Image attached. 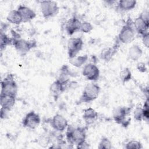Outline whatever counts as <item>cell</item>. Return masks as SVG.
<instances>
[{"mask_svg": "<svg viewBox=\"0 0 149 149\" xmlns=\"http://www.w3.org/2000/svg\"><path fill=\"white\" fill-rule=\"evenodd\" d=\"M98 118L97 112L92 108H88L83 111V119L87 125H90L97 120Z\"/></svg>", "mask_w": 149, "mask_h": 149, "instance_id": "cell-17", "label": "cell"}, {"mask_svg": "<svg viewBox=\"0 0 149 149\" xmlns=\"http://www.w3.org/2000/svg\"><path fill=\"white\" fill-rule=\"evenodd\" d=\"M77 148H89V144L85 141L83 142L82 143L80 144L79 145L76 146Z\"/></svg>", "mask_w": 149, "mask_h": 149, "instance_id": "cell-33", "label": "cell"}, {"mask_svg": "<svg viewBox=\"0 0 149 149\" xmlns=\"http://www.w3.org/2000/svg\"><path fill=\"white\" fill-rule=\"evenodd\" d=\"M133 26L135 31L141 36L148 32L149 20L148 13L144 12L136 17L133 21Z\"/></svg>", "mask_w": 149, "mask_h": 149, "instance_id": "cell-8", "label": "cell"}, {"mask_svg": "<svg viewBox=\"0 0 149 149\" xmlns=\"http://www.w3.org/2000/svg\"><path fill=\"white\" fill-rule=\"evenodd\" d=\"M17 10L19 11L22 16L23 23L30 22L34 19L36 16L35 12L29 6L20 5L18 6Z\"/></svg>", "mask_w": 149, "mask_h": 149, "instance_id": "cell-15", "label": "cell"}, {"mask_svg": "<svg viewBox=\"0 0 149 149\" xmlns=\"http://www.w3.org/2000/svg\"><path fill=\"white\" fill-rule=\"evenodd\" d=\"M101 88L95 83L88 84L84 88L79 98L78 104L88 103L97 99L100 94Z\"/></svg>", "mask_w": 149, "mask_h": 149, "instance_id": "cell-4", "label": "cell"}, {"mask_svg": "<svg viewBox=\"0 0 149 149\" xmlns=\"http://www.w3.org/2000/svg\"><path fill=\"white\" fill-rule=\"evenodd\" d=\"M67 84H68L62 81L59 79L55 80L51 84L49 87V91L54 98H56V100L58 97L65 91Z\"/></svg>", "mask_w": 149, "mask_h": 149, "instance_id": "cell-14", "label": "cell"}, {"mask_svg": "<svg viewBox=\"0 0 149 149\" xmlns=\"http://www.w3.org/2000/svg\"><path fill=\"white\" fill-rule=\"evenodd\" d=\"M6 20L9 23L15 25H19L23 23L22 16L17 9L10 11L6 17Z\"/></svg>", "mask_w": 149, "mask_h": 149, "instance_id": "cell-20", "label": "cell"}, {"mask_svg": "<svg viewBox=\"0 0 149 149\" xmlns=\"http://www.w3.org/2000/svg\"><path fill=\"white\" fill-rule=\"evenodd\" d=\"M10 111L6 109L3 108H1V111H0V116L1 119H6L8 116V114Z\"/></svg>", "mask_w": 149, "mask_h": 149, "instance_id": "cell-32", "label": "cell"}, {"mask_svg": "<svg viewBox=\"0 0 149 149\" xmlns=\"http://www.w3.org/2000/svg\"><path fill=\"white\" fill-rule=\"evenodd\" d=\"M16 96L9 94H0V104L1 108L10 111L16 102Z\"/></svg>", "mask_w": 149, "mask_h": 149, "instance_id": "cell-16", "label": "cell"}, {"mask_svg": "<svg viewBox=\"0 0 149 149\" xmlns=\"http://www.w3.org/2000/svg\"><path fill=\"white\" fill-rule=\"evenodd\" d=\"M125 148L126 149H141L143 148V146L139 141L130 140L126 143Z\"/></svg>", "mask_w": 149, "mask_h": 149, "instance_id": "cell-26", "label": "cell"}, {"mask_svg": "<svg viewBox=\"0 0 149 149\" xmlns=\"http://www.w3.org/2000/svg\"><path fill=\"white\" fill-rule=\"evenodd\" d=\"M12 45L15 49L22 55H26L32 48L37 47V42L35 40H26L22 38L15 31H12Z\"/></svg>", "mask_w": 149, "mask_h": 149, "instance_id": "cell-2", "label": "cell"}, {"mask_svg": "<svg viewBox=\"0 0 149 149\" xmlns=\"http://www.w3.org/2000/svg\"><path fill=\"white\" fill-rule=\"evenodd\" d=\"M135 36L133 20L128 17L125 24L122 26L118 36V41L122 44H129L132 42Z\"/></svg>", "mask_w": 149, "mask_h": 149, "instance_id": "cell-3", "label": "cell"}, {"mask_svg": "<svg viewBox=\"0 0 149 149\" xmlns=\"http://www.w3.org/2000/svg\"><path fill=\"white\" fill-rule=\"evenodd\" d=\"M119 78L121 81L124 84L132 79V72L128 68L123 69L119 73Z\"/></svg>", "mask_w": 149, "mask_h": 149, "instance_id": "cell-24", "label": "cell"}, {"mask_svg": "<svg viewBox=\"0 0 149 149\" xmlns=\"http://www.w3.org/2000/svg\"><path fill=\"white\" fill-rule=\"evenodd\" d=\"M83 41L80 37L70 38L68 41V55L69 59L77 56V54L81 50Z\"/></svg>", "mask_w": 149, "mask_h": 149, "instance_id": "cell-9", "label": "cell"}, {"mask_svg": "<svg viewBox=\"0 0 149 149\" xmlns=\"http://www.w3.org/2000/svg\"><path fill=\"white\" fill-rule=\"evenodd\" d=\"M136 68H137V69L138 70L139 72H141V73H144V72H147V70L146 64L144 62H139L137 64Z\"/></svg>", "mask_w": 149, "mask_h": 149, "instance_id": "cell-30", "label": "cell"}, {"mask_svg": "<svg viewBox=\"0 0 149 149\" xmlns=\"http://www.w3.org/2000/svg\"><path fill=\"white\" fill-rule=\"evenodd\" d=\"M82 74L88 80L97 81L100 77V70L95 63H88L84 66Z\"/></svg>", "mask_w": 149, "mask_h": 149, "instance_id": "cell-11", "label": "cell"}, {"mask_svg": "<svg viewBox=\"0 0 149 149\" xmlns=\"http://www.w3.org/2000/svg\"><path fill=\"white\" fill-rule=\"evenodd\" d=\"M133 116L136 120L141 121L143 120V111L141 107H137L133 112Z\"/></svg>", "mask_w": 149, "mask_h": 149, "instance_id": "cell-28", "label": "cell"}, {"mask_svg": "<svg viewBox=\"0 0 149 149\" xmlns=\"http://www.w3.org/2000/svg\"><path fill=\"white\" fill-rule=\"evenodd\" d=\"M142 54H143L142 49L139 45L137 44L133 45L129 49V52H128L129 57L133 61H138L142 56Z\"/></svg>", "mask_w": 149, "mask_h": 149, "instance_id": "cell-19", "label": "cell"}, {"mask_svg": "<svg viewBox=\"0 0 149 149\" xmlns=\"http://www.w3.org/2000/svg\"><path fill=\"white\" fill-rule=\"evenodd\" d=\"M40 122V116L34 111H31L28 112L22 120L23 126L30 129H35L37 128Z\"/></svg>", "mask_w": 149, "mask_h": 149, "instance_id": "cell-10", "label": "cell"}, {"mask_svg": "<svg viewBox=\"0 0 149 149\" xmlns=\"http://www.w3.org/2000/svg\"><path fill=\"white\" fill-rule=\"evenodd\" d=\"M1 94L17 95L18 87L12 74H8L4 77L1 81Z\"/></svg>", "mask_w": 149, "mask_h": 149, "instance_id": "cell-5", "label": "cell"}, {"mask_svg": "<svg viewBox=\"0 0 149 149\" xmlns=\"http://www.w3.org/2000/svg\"><path fill=\"white\" fill-rule=\"evenodd\" d=\"M11 45H12V37H9L4 32L1 31V37H0L1 50L2 51L3 49H5L7 46Z\"/></svg>", "mask_w": 149, "mask_h": 149, "instance_id": "cell-23", "label": "cell"}, {"mask_svg": "<svg viewBox=\"0 0 149 149\" xmlns=\"http://www.w3.org/2000/svg\"><path fill=\"white\" fill-rule=\"evenodd\" d=\"M132 107H119L116 108L113 112V118L115 122L124 127H127L130 124V118L127 116L130 113Z\"/></svg>", "mask_w": 149, "mask_h": 149, "instance_id": "cell-6", "label": "cell"}, {"mask_svg": "<svg viewBox=\"0 0 149 149\" xmlns=\"http://www.w3.org/2000/svg\"><path fill=\"white\" fill-rule=\"evenodd\" d=\"M118 45L115 44L112 47H109L103 49L100 54L101 59L105 61H109L115 54L118 50Z\"/></svg>", "mask_w": 149, "mask_h": 149, "instance_id": "cell-21", "label": "cell"}, {"mask_svg": "<svg viewBox=\"0 0 149 149\" xmlns=\"http://www.w3.org/2000/svg\"><path fill=\"white\" fill-rule=\"evenodd\" d=\"M136 3L134 0H120L117 2V8L121 11H129L134 8Z\"/></svg>", "mask_w": 149, "mask_h": 149, "instance_id": "cell-18", "label": "cell"}, {"mask_svg": "<svg viewBox=\"0 0 149 149\" xmlns=\"http://www.w3.org/2000/svg\"><path fill=\"white\" fill-rule=\"evenodd\" d=\"M40 9L43 17L48 19L56 16L59 10L58 3L53 1H40Z\"/></svg>", "mask_w": 149, "mask_h": 149, "instance_id": "cell-7", "label": "cell"}, {"mask_svg": "<svg viewBox=\"0 0 149 149\" xmlns=\"http://www.w3.org/2000/svg\"><path fill=\"white\" fill-rule=\"evenodd\" d=\"M51 125L56 132H62L66 130L68 126V122L67 119L63 116L57 113L51 118Z\"/></svg>", "mask_w": 149, "mask_h": 149, "instance_id": "cell-12", "label": "cell"}, {"mask_svg": "<svg viewBox=\"0 0 149 149\" xmlns=\"http://www.w3.org/2000/svg\"><path fill=\"white\" fill-rule=\"evenodd\" d=\"M142 42L145 47L148 48L149 46V33L147 32L143 35H141Z\"/></svg>", "mask_w": 149, "mask_h": 149, "instance_id": "cell-31", "label": "cell"}, {"mask_svg": "<svg viewBox=\"0 0 149 149\" xmlns=\"http://www.w3.org/2000/svg\"><path fill=\"white\" fill-rule=\"evenodd\" d=\"M81 22L76 16L69 19L65 25V30L69 36H72L77 31H80Z\"/></svg>", "mask_w": 149, "mask_h": 149, "instance_id": "cell-13", "label": "cell"}, {"mask_svg": "<svg viewBox=\"0 0 149 149\" xmlns=\"http://www.w3.org/2000/svg\"><path fill=\"white\" fill-rule=\"evenodd\" d=\"M112 147V142L107 137H102L98 143L99 149H111Z\"/></svg>", "mask_w": 149, "mask_h": 149, "instance_id": "cell-25", "label": "cell"}, {"mask_svg": "<svg viewBox=\"0 0 149 149\" xmlns=\"http://www.w3.org/2000/svg\"><path fill=\"white\" fill-rule=\"evenodd\" d=\"M86 139V129L84 127L68 125L66 129V139L70 145H79L85 141Z\"/></svg>", "mask_w": 149, "mask_h": 149, "instance_id": "cell-1", "label": "cell"}, {"mask_svg": "<svg viewBox=\"0 0 149 149\" xmlns=\"http://www.w3.org/2000/svg\"><path fill=\"white\" fill-rule=\"evenodd\" d=\"M93 29V27L91 23L87 21L81 22L80 31H81L84 33H88L91 32Z\"/></svg>", "mask_w": 149, "mask_h": 149, "instance_id": "cell-27", "label": "cell"}, {"mask_svg": "<svg viewBox=\"0 0 149 149\" xmlns=\"http://www.w3.org/2000/svg\"><path fill=\"white\" fill-rule=\"evenodd\" d=\"M149 101L148 97H147L146 100L144 102V104L142 107L143 111V120L148 121L149 118Z\"/></svg>", "mask_w": 149, "mask_h": 149, "instance_id": "cell-29", "label": "cell"}, {"mask_svg": "<svg viewBox=\"0 0 149 149\" xmlns=\"http://www.w3.org/2000/svg\"><path fill=\"white\" fill-rule=\"evenodd\" d=\"M88 58L87 55L76 56L72 58L69 59V63L74 67L80 68L85 64Z\"/></svg>", "mask_w": 149, "mask_h": 149, "instance_id": "cell-22", "label": "cell"}]
</instances>
